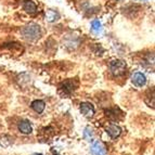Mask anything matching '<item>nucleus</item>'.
<instances>
[{"label": "nucleus", "instance_id": "obj_1", "mask_svg": "<svg viewBox=\"0 0 155 155\" xmlns=\"http://www.w3.org/2000/svg\"><path fill=\"white\" fill-rule=\"evenodd\" d=\"M21 33L25 39L33 41V40H37L38 38H40V36H41V28L37 24H29V25L23 27Z\"/></svg>", "mask_w": 155, "mask_h": 155}, {"label": "nucleus", "instance_id": "obj_2", "mask_svg": "<svg viewBox=\"0 0 155 155\" xmlns=\"http://www.w3.org/2000/svg\"><path fill=\"white\" fill-rule=\"evenodd\" d=\"M126 63L122 60H114L110 64V70L114 76H122L126 72Z\"/></svg>", "mask_w": 155, "mask_h": 155}, {"label": "nucleus", "instance_id": "obj_3", "mask_svg": "<svg viewBox=\"0 0 155 155\" xmlns=\"http://www.w3.org/2000/svg\"><path fill=\"white\" fill-rule=\"evenodd\" d=\"M80 112L87 118H91L94 115V106L89 102H84L80 104Z\"/></svg>", "mask_w": 155, "mask_h": 155}, {"label": "nucleus", "instance_id": "obj_4", "mask_svg": "<svg viewBox=\"0 0 155 155\" xmlns=\"http://www.w3.org/2000/svg\"><path fill=\"white\" fill-rule=\"evenodd\" d=\"M90 151L93 155H106V150L100 141H93L91 144Z\"/></svg>", "mask_w": 155, "mask_h": 155}, {"label": "nucleus", "instance_id": "obj_5", "mask_svg": "<svg viewBox=\"0 0 155 155\" xmlns=\"http://www.w3.org/2000/svg\"><path fill=\"white\" fill-rule=\"evenodd\" d=\"M132 83H134V86H137V87H142L147 84V77H145L144 74L140 72L134 73V75H132Z\"/></svg>", "mask_w": 155, "mask_h": 155}, {"label": "nucleus", "instance_id": "obj_6", "mask_svg": "<svg viewBox=\"0 0 155 155\" xmlns=\"http://www.w3.org/2000/svg\"><path fill=\"white\" fill-rule=\"evenodd\" d=\"M74 84H73L72 80H67V81H65V83H63L62 85H61V87H60V92L61 91H63V94H65V96H70L71 93L74 91Z\"/></svg>", "mask_w": 155, "mask_h": 155}, {"label": "nucleus", "instance_id": "obj_7", "mask_svg": "<svg viewBox=\"0 0 155 155\" xmlns=\"http://www.w3.org/2000/svg\"><path fill=\"white\" fill-rule=\"evenodd\" d=\"M18 128L20 130V132H22L24 134H28L33 131V127H31V124L28 120H21L18 123Z\"/></svg>", "mask_w": 155, "mask_h": 155}, {"label": "nucleus", "instance_id": "obj_8", "mask_svg": "<svg viewBox=\"0 0 155 155\" xmlns=\"http://www.w3.org/2000/svg\"><path fill=\"white\" fill-rule=\"evenodd\" d=\"M106 132L109 134V136L112 139H116L119 134H120V132H122V129H120V127H118L117 125H110V126L106 128Z\"/></svg>", "mask_w": 155, "mask_h": 155}, {"label": "nucleus", "instance_id": "obj_9", "mask_svg": "<svg viewBox=\"0 0 155 155\" xmlns=\"http://www.w3.org/2000/svg\"><path fill=\"white\" fill-rule=\"evenodd\" d=\"M23 8H24V10L27 13H29V14H34V13L37 12L36 3L34 2V1H31V0H26L23 5Z\"/></svg>", "mask_w": 155, "mask_h": 155}, {"label": "nucleus", "instance_id": "obj_10", "mask_svg": "<svg viewBox=\"0 0 155 155\" xmlns=\"http://www.w3.org/2000/svg\"><path fill=\"white\" fill-rule=\"evenodd\" d=\"M45 107H46V103L42 100H35L31 103V109L38 114L42 113L45 111Z\"/></svg>", "mask_w": 155, "mask_h": 155}, {"label": "nucleus", "instance_id": "obj_11", "mask_svg": "<svg viewBox=\"0 0 155 155\" xmlns=\"http://www.w3.org/2000/svg\"><path fill=\"white\" fill-rule=\"evenodd\" d=\"M46 18L48 22H55L60 18L59 13L54 10H48L46 13Z\"/></svg>", "mask_w": 155, "mask_h": 155}, {"label": "nucleus", "instance_id": "obj_12", "mask_svg": "<svg viewBox=\"0 0 155 155\" xmlns=\"http://www.w3.org/2000/svg\"><path fill=\"white\" fill-rule=\"evenodd\" d=\"M91 31L94 34H97V35H99L102 31V24H101V22L99 20H93L91 22Z\"/></svg>", "mask_w": 155, "mask_h": 155}, {"label": "nucleus", "instance_id": "obj_13", "mask_svg": "<svg viewBox=\"0 0 155 155\" xmlns=\"http://www.w3.org/2000/svg\"><path fill=\"white\" fill-rule=\"evenodd\" d=\"M84 138H85L86 140H92L93 138V131L92 129H91L90 127H87L85 129V131H84Z\"/></svg>", "mask_w": 155, "mask_h": 155}, {"label": "nucleus", "instance_id": "obj_14", "mask_svg": "<svg viewBox=\"0 0 155 155\" xmlns=\"http://www.w3.org/2000/svg\"><path fill=\"white\" fill-rule=\"evenodd\" d=\"M33 155H42V154H38V153H36V154H33Z\"/></svg>", "mask_w": 155, "mask_h": 155}, {"label": "nucleus", "instance_id": "obj_15", "mask_svg": "<svg viewBox=\"0 0 155 155\" xmlns=\"http://www.w3.org/2000/svg\"><path fill=\"white\" fill-rule=\"evenodd\" d=\"M54 155H58V154H54Z\"/></svg>", "mask_w": 155, "mask_h": 155}]
</instances>
